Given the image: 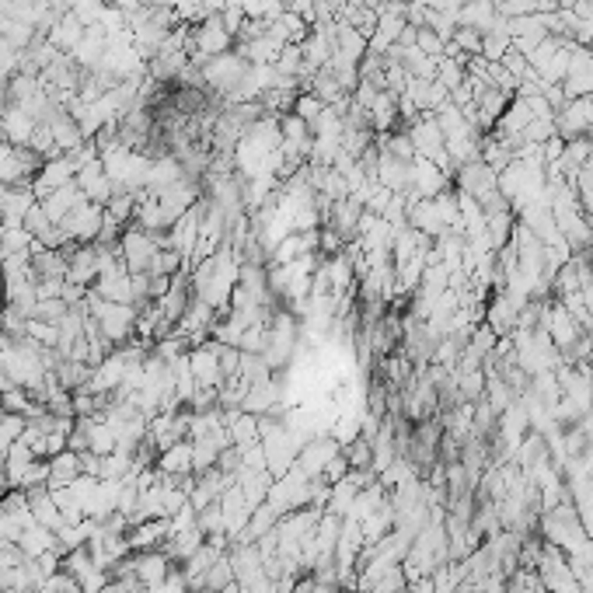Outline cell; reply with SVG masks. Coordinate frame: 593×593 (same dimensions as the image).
Returning a JSON list of instances; mask_svg holds the SVG:
<instances>
[{
  "label": "cell",
  "mask_w": 593,
  "mask_h": 593,
  "mask_svg": "<svg viewBox=\"0 0 593 593\" xmlns=\"http://www.w3.org/2000/svg\"><path fill=\"white\" fill-rule=\"evenodd\" d=\"M335 454H343V447H339L335 437H311V440H304V447L296 450V468L304 471L307 478H322L325 465Z\"/></svg>",
  "instance_id": "obj_1"
},
{
  "label": "cell",
  "mask_w": 593,
  "mask_h": 593,
  "mask_svg": "<svg viewBox=\"0 0 593 593\" xmlns=\"http://www.w3.org/2000/svg\"><path fill=\"white\" fill-rule=\"evenodd\" d=\"M80 475H84V465H80V454H74V450H60V454H52L50 457V489L52 493L74 485Z\"/></svg>",
  "instance_id": "obj_2"
},
{
  "label": "cell",
  "mask_w": 593,
  "mask_h": 593,
  "mask_svg": "<svg viewBox=\"0 0 593 593\" xmlns=\"http://www.w3.org/2000/svg\"><path fill=\"white\" fill-rule=\"evenodd\" d=\"M157 471L161 475H193V440L168 447L157 454Z\"/></svg>",
  "instance_id": "obj_3"
},
{
  "label": "cell",
  "mask_w": 593,
  "mask_h": 593,
  "mask_svg": "<svg viewBox=\"0 0 593 593\" xmlns=\"http://www.w3.org/2000/svg\"><path fill=\"white\" fill-rule=\"evenodd\" d=\"M25 426H28V419L25 416H0V450H7L11 444H18L22 437H25Z\"/></svg>",
  "instance_id": "obj_4"
},
{
  "label": "cell",
  "mask_w": 593,
  "mask_h": 593,
  "mask_svg": "<svg viewBox=\"0 0 593 593\" xmlns=\"http://www.w3.org/2000/svg\"><path fill=\"white\" fill-rule=\"evenodd\" d=\"M416 50L419 52H426V56H433V60H440L444 56V50H447V42L433 32V28H426L422 25L419 28V35H416Z\"/></svg>",
  "instance_id": "obj_5"
},
{
  "label": "cell",
  "mask_w": 593,
  "mask_h": 593,
  "mask_svg": "<svg viewBox=\"0 0 593 593\" xmlns=\"http://www.w3.org/2000/svg\"><path fill=\"white\" fill-rule=\"evenodd\" d=\"M349 475V461L343 457V454H335L328 465H325V471H322V478L328 482V485H335V482H343Z\"/></svg>",
  "instance_id": "obj_6"
}]
</instances>
